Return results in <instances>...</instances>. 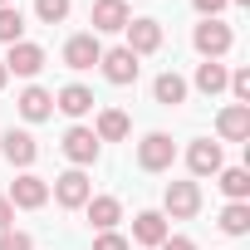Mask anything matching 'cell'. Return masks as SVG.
<instances>
[{
	"label": "cell",
	"mask_w": 250,
	"mask_h": 250,
	"mask_svg": "<svg viewBox=\"0 0 250 250\" xmlns=\"http://www.w3.org/2000/svg\"><path fill=\"white\" fill-rule=\"evenodd\" d=\"M123 35H128V40H123V49H133L138 59L162 49V25L147 20V15H143V20H128V25H123Z\"/></svg>",
	"instance_id": "cell-13"
},
{
	"label": "cell",
	"mask_w": 250,
	"mask_h": 250,
	"mask_svg": "<svg viewBox=\"0 0 250 250\" xmlns=\"http://www.w3.org/2000/svg\"><path fill=\"white\" fill-rule=\"evenodd\" d=\"M0 64H5V74H20V79H35L44 64H49V54L40 49V44H30V40H20V44H10L5 49V59H0Z\"/></svg>",
	"instance_id": "cell-11"
},
{
	"label": "cell",
	"mask_w": 250,
	"mask_h": 250,
	"mask_svg": "<svg viewBox=\"0 0 250 250\" xmlns=\"http://www.w3.org/2000/svg\"><path fill=\"white\" fill-rule=\"evenodd\" d=\"M221 167H226V152H221V143H211V138H196V143L187 147V172H191L196 182L216 177Z\"/></svg>",
	"instance_id": "cell-8"
},
{
	"label": "cell",
	"mask_w": 250,
	"mask_h": 250,
	"mask_svg": "<svg viewBox=\"0 0 250 250\" xmlns=\"http://www.w3.org/2000/svg\"><path fill=\"white\" fill-rule=\"evenodd\" d=\"M0 157H5L10 167H20V172H30L35 157H40V143L25 128H5V133H0Z\"/></svg>",
	"instance_id": "cell-6"
},
{
	"label": "cell",
	"mask_w": 250,
	"mask_h": 250,
	"mask_svg": "<svg viewBox=\"0 0 250 250\" xmlns=\"http://www.w3.org/2000/svg\"><path fill=\"white\" fill-rule=\"evenodd\" d=\"M226 88H230V98H235V103H245V108H250V69H235Z\"/></svg>",
	"instance_id": "cell-27"
},
{
	"label": "cell",
	"mask_w": 250,
	"mask_h": 250,
	"mask_svg": "<svg viewBox=\"0 0 250 250\" xmlns=\"http://www.w3.org/2000/svg\"><path fill=\"white\" fill-rule=\"evenodd\" d=\"M93 103H98V98H93V88H83V83H64V88L54 93V108H59L64 118H74V123H79V118H88V113H93Z\"/></svg>",
	"instance_id": "cell-17"
},
{
	"label": "cell",
	"mask_w": 250,
	"mask_h": 250,
	"mask_svg": "<svg viewBox=\"0 0 250 250\" xmlns=\"http://www.w3.org/2000/svg\"><path fill=\"white\" fill-rule=\"evenodd\" d=\"M128 133H133V118L123 108H98V118H93V138L98 143H123Z\"/></svg>",
	"instance_id": "cell-18"
},
{
	"label": "cell",
	"mask_w": 250,
	"mask_h": 250,
	"mask_svg": "<svg viewBox=\"0 0 250 250\" xmlns=\"http://www.w3.org/2000/svg\"><path fill=\"white\" fill-rule=\"evenodd\" d=\"M49 196H54L64 211H83V206H88V196H93V182H88V172H83V167H69V172H59V177H54Z\"/></svg>",
	"instance_id": "cell-1"
},
{
	"label": "cell",
	"mask_w": 250,
	"mask_h": 250,
	"mask_svg": "<svg viewBox=\"0 0 250 250\" xmlns=\"http://www.w3.org/2000/svg\"><path fill=\"white\" fill-rule=\"evenodd\" d=\"M157 250H196V240H191V235H167Z\"/></svg>",
	"instance_id": "cell-30"
},
{
	"label": "cell",
	"mask_w": 250,
	"mask_h": 250,
	"mask_svg": "<svg viewBox=\"0 0 250 250\" xmlns=\"http://www.w3.org/2000/svg\"><path fill=\"white\" fill-rule=\"evenodd\" d=\"M98 69H103V79H108V83H118V88H128V83H138V74H143V59H138L133 49H123V44H113V49H103Z\"/></svg>",
	"instance_id": "cell-4"
},
{
	"label": "cell",
	"mask_w": 250,
	"mask_h": 250,
	"mask_svg": "<svg viewBox=\"0 0 250 250\" xmlns=\"http://www.w3.org/2000/svg\"><path fill=\"white\" fill-rule=\"evenodd\" d=\"M191 5H196V15H201V20H221V10L230 5V0H191Z\"/></svg>",
	"instance_id": "cell-29"
},
{
	"label": "cell",
	"mask_w": 250,
	"mask_h": 250,
	"mask_svg": "<svg viewBox=\"0 0 250 250\" xmlns=\"http://www.w3.org/2000/svg\"><path fill=\"white\" fill-rule=\"evenodd\" d=\"M201 211V187L196 182H167L162 191V216L167 221H191Z\"/></svg>",
	"instance_id": "cell-3"
},
{
	"label": "cell",
	"mask_w": 250,
	"mask_h": 250,
	"mask_svg": "<svg viewBox=\"0 0 250 250\" xmlns=\"http://www.w3.org/2000/svg\"><path fill=\"white\" fill-rule=\"evenodd\" d=\"M226 83H230V69H226L221 59H201V64H196V79H191L187 88H196V93L216 98V93H226Z\"/></svg>",
	"instance_id": "cell-19"
},
{
	"label": "cell",
	"mask_w": 250,
	"mask_h": 250,
	"mask_svg": "<svg viewBox=\"0 0 250 250\" xmlns=\"http://www.w3.org/2000/svg\"><path fill=\"white\" fill-rule=\"evenodd\" d=\"M88 226L93 230H118V221H123V201L118 196H88Z\"/></svg>",
	"instance_id": "cell-21"
},
{
	"label": "cell",
	"mask_w": 250,
	"mask_h": 250,
	"mask_svg": "<svg viewBox=\"0 0 250 250\" xmlns=\"http://www.w3.org/2000/svg\"><path fill=\"white\" fill-rule=\"evenodd\" d=\"M15 108H20V118H25V123H44V118H54V93H49V88H40V83H30V88H20Z\"/></svg>",
	"instance_id": "cell-16"
},
{
	"label": "cell",
	"mask_w": 250,
	"mask_h": 250,
	"mask_svg": "<svg viewBox=\"0 0 250 250\" xmlns=\"http://www.w3.org/2000/svg\"><path fill=\"white\" fill-rule=\"evenodd\" d=\"M216 226H221L226 235H250V201H226Z\"/></svg>",
	"instance_id": "cell-23"
},
{
	"label": "cell",
	"mask_w": 250,
	"mask_h": 250,
	"mask_svg": "<svg viewBox=\"0 0 250 250\" xmlns=\"http://www.w3.org/2000/svg\"><path fill=\"white\" fill-rule=\"evenodd\" d=\"M187 93H191V88H187V79H182L177 69H167V74H157V79H152V98H157L162 108H182V103H187Z\"/></svg>",
	"instance_id": "cell-20"
},
{
	"label": "cell",
	"mask_w": 250,
	"mask_h": 250,
	"mask_svg": "<svg viewBox=\"0 0 250 250\" xmlns=\"http://www.w3.org/2000/svg\"><path fill=\"white\" fill-rule=\"evenodd\" d=\"M74 10V0H35V20L40 25H64Z\"/></svg>",
	"instance_id": "cell-25"
},
{
	"label": "cell",
	"mask_w": 250,
	"mask_h": 250,
	"mask_svg": "<svg viewBox=\"0 0 250 250\" xmlns=\"http://www.w3.org/2000/svg\"><path fill=\"white\" fill-rule=\"evenodd\" d=\"M172 162H177L172 133H143V143H138V167H143V172H167Z\"/></svg>",
	"instance_id": "cell-5"
},
{
	"label": "cell",
	"mask_w": 250,
	"mask_h": 250,
	"mask_svg": "<svg viewBox=\"0 0 250 250\" xmlns=\"http://www.w3.org/2000/svg\"><path fill=\"white\" fill-rule=\"evenodd\" d=\"M216 138L221 143H250V108L245 103H226L216 113Z\"/></svg>",
	"instance_id": "cell-15"
},
{
	"label": "cell",
	"mask_w": 250,
	"mask_h": 250,
	"mask_svg": "<svg viewBox=\"0 0 250 250\" xmlns=\"http://www.w3.org/2000/svg\"><path fill=\"white\" fill-rule=\"evenodd\" d=\"M93 250H133V245H128V235H118V230H98Z\"/></svg>",
	"instance_id": "cell-28"
},
{
	"label": "cell",
	"mask_w": 250,
	"mask_h": 250,
	"mask_svg": "<svg viewBox=\"0 0 250 250\" xmlns=\"http://www.w3.org/2000/svg\"><path fill=\"white\" fill-rule=\"evenodd\" d=\"M59 147H64V157H69L74 167H93V162H98V152H103V143L93 138V128H83V123H74V128L64 133V143H59Z\"/></svg>",
	"instance_id": "cell-7"
},
{
	"label": "cell",
	"mask_w": 250,
	"mask_h": 250,
	"mask_svg": "<svg viewBox=\"0 0 250 250\" xmlns=\"http://www.w3.org/2000/svg\"><path fill=\"white\" fill-rule=\"evenodd\" d=\"M128 20H133L128 0H93V10H88L93 35H123V25H128Z\"/></svg>",
	"instance_id": "cell-10"
},
{
	"label": "cell",
	"mask_w": 250,
	"mask_h": 250,
	"mask_svg": "<svg viewBox=\"0 0 250 250\" xmlns=\"http://www.w3.org/2000/svg\"><path fill=\"white\" fill-rule=\"evenodd\" d=\"M98 59H103V44H98V35H93V30H83V35H69V40H64V64H69L74 74L93 69Z\"/></svg>",
	"instance_id": "cell-12"
},
{
	"label": "cell",
	"mask_w": 250,
	"mask_h": 250,
	"mask_svg": "<svg viewBox=\"0 0 250 250\" xmlns=\"http://www.w3.org/2000/svg\"><path fill=\"white\" fill-rule=\"evenodd\" d=\"M0 250H35V235L10 226V230H0Z\"/></svg>",
	"instance_id": "cell-26"
},
{
	"label": "cell",
	"mask_w": 250,
	"mask_h": 250,
	"mask_svg": "<svg viewBox=\"0 0 250 250\" xmlns=\"http://www.w3.org/2000/svg\"><path fill=\"white\" fill-rule=\"evenodd\" d=\"M5 196H10V206H15V211H40V206L49 201V182H44V177H35V172H20V177L10 182V191H5Z\"/></svg>",
	"instance_id": "cell-9"
},
{
	"label": "cell",
	"mask_w": 250,
	"mask_h": 250,
	"mask_svg": "<svg viewBox=\"0 0 250 250\" xmlns=\"http://www.w3.org/2000/svg\"><path fill=\"white\" fill-rule=\"evenodd\" d=\"M191 44H196L201 59H226L230 44H235V30H230L226 20H201V25L191 30Z\"/></svg>",
	"instance_id": "cell-2"
},
{
	"label": "cell",
	"mask_w": 250,
	"mask_h": 250,
	"mask_svg": "<svg viewBox=\"0 0 250 250\" xmlns=\"http://www.w3.org/2000/svg\"><path fill=\"white\" fill-rule=\"evenodd\" d=\"M15 226V206H10V196H0V230H10Z\"/></svg>",
	"instance_id": "cell-31"
},
{
	"label": "cell",
	"mask_w": 250,
	"mask_h": 250,
	"mask_svg": "<svg viewBox=\"0 0 250 250\" xmlns=\"http://www.w3.org/2000/svg\"><path fill=\"white\" fill-rule=\"evenodd\" d=\"M5 83H10V74H5V64H0V88H5Z\"/></svg>",
	"instance_id": "cell-32"
},
{
	"label": "cell",
	"mask_w": 250,
	"mask_h": 250,
	"mask_svg": "<svg viewBox=\"0 0 250 250\" xmlns=\"http://www.w3.org/2000/svg\"><path fill=\"white\" fill-rule=\"evenodd\" d=\"M216 187L226 191V201H250V172L245 167H221L216 172Z\"/></svg>",
	"instance_id": "cell-22"
},
{
	"label": "cell",
	"mask_w": 250,
	"mask_h": 250,
	"mask_svg": "<svg viewBox=\"0 0 250 250\" xmlns=\"http://www.w3.org/2000/svg\"><path fill=\"white\" fill-rule=\"evenodd\" d=\"M167 235H172V221H167L162 211H138V216H133V240H128V245H147V250H157Z\"/></svg>",
	"instance_id": "cell-14"
},
{
	"label": "cell",
	"mask_w": 250,
	"mask_h": 250,
	"mask_svg": "<svg viewBox=\"0 0 250 250\" xmlns=\"http://www.w3.org/2000/svg\"><path fill=\"white\" fill-rule=\"evenodd\" d=\"M25 40V15H20V5H0V44H20Z\"/></svg>",
	"instance_id": "cell-24"
},
{
	"label": "cell",
	"mask_w": 250,
	"mask_h": 250,
	"mask_svg": "<svg viewBox=\"0 0 250 250\" xmlns=\"http://www.w3.org/2000/svg\"><path fill=\"white\" fill-rule=\"evenodd\" d=\"M0 5H15V0H0Z\"/></svg>",
	"instance_id": "cell-33"
}]
</instances>
